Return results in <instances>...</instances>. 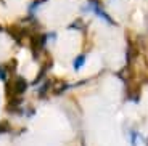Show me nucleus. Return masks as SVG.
Segmentation results:
<instances>
[{
    "mask_svg": "<svg viewBox=\"0 0 148 146\" xmlns=\"http://www.w3.org/2000/svg\"><path fill=\"white\" fill-rule=\"evenodd\" d=\"M127 95H129L130 100H134V101H138V95H140V87H138V84H129V87H127Z\"/></svg>",
    "mask_w": 148,
    "mask_h": 146,
    "instance_id": "nucleus-1",
    "label": "nucleus"
},
{
    "mask_svg": "<svg viewBox=\"0 0 148 146\" xmlns=\"http://www.w3.org/2000/svg\"><path fill=\"white\" fill-rule=\"evenodd\" d=\"M66 88H68V85L64 84V82L56 81L55 84H52V88H50V90H52L53 95H60V93H63V91L66 90Z\"/></svg>",
    "mask_w": 148,
    "mask_h": 146,
    "instance_id": "nucleus-2",
    "label": "nucleus"
},
{
    "mask_svg": "<svg viewBox=\"0 0 148 146\" xmlns=\"http://www.w3.org/2000/svg\"><path fill=\"white\" fill-rule=\"evenodd\" d=\"M137 55H138L137 47H135L134 44H130V45H129V48H127V61H129V63H132L134 59L137 58Z\"/></svg>",
    "mask_w": 148,
    "mask_h": 146,
    "instance_id": "nucleus-3",
    "label": "nucleus"
},
{
    "mask_svg": "<svg viewBox=\"0 0 148 146\" xmlns=\"http://www.w3.org/2000/svg\"><path fill=\"white\" fill-rule=\"evenodd\" d=\"M71 29L84 31V29H85V21H82V19H77V21H74L73 24H71Z\"/></svg>",
    "mask_w": 148,
    "mask_h": 146,
    "instance_id": "nucleus-4",
    "label": "nucleus"
},
{
    "mask_svg": "<svg viewBox=\"0 0 148 146\" xmlns=\"http://www.w3.org/2000/svg\"><path fill=\"white\" fill-rule=\"evenodd\" d=\"M84 63H85V56H77V58H76V61H74V68H76V69H81L82 66H84Z\"/></svg>",
    "mask_w": 148,
    "mask_h": 146,
    "instance_id": "nucleus-5",
    "label": "nucleus"
},
{
    "mask_svg": "<svg viewBox=\"0 0 148 146\" xmlns=\"http://www.w3.org/2000/svg\"><path fill=\"white\" fill-rule=\"evenodd\" d=\"M5 132H10V124L7 121L0 122V133H5Z\"/></svg>",
    "mask_w": 148,
    "mask_h": 146,
    "instance_id": "nucleus-6",
    "label": "nucleus"
},
{
    "mask_svg": "<svg viewBox=\"0 0 148 146\" xmlns=\"http://www.w3.org/2000/svg\"><path fill=\"white\" fill-rule=\"evenodd\" d=\"M0 79L2 81H7V69H5L3 66H0Z\"/></svg>",
    "mask_w": 148,
    "mask_h": 146,
    "instance_id": "nucleus-7",
    "label": "nucleus"
},
{
    "mask_svg": "<svg viewBox=\"0 0 148 146\" xmlns=\"http://www.w3.org/2000/svg\"><path fill=\"white\" fill-rule=\"evenodd\" d=\"M42 2H45V0H36V3H42Z\"/></svg>",
    "mask_w": 148,
    "mask_h": 146,
    "instance_id": "nucleus-8",
    "label": "nucleus"
}]
</instances>
